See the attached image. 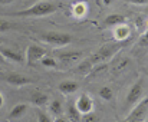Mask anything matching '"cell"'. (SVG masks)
I'll return each instance as SVG.
<instances>
[{"label":"cell","instance_id":"1","mask_svg":"<svg viewBox=\"0 0 148 122\" xmlns=\"http://www.w3.org/2000/svg\"><path fill=\"white\" fill-rule=\"evenodd\" d=\"M58 9H59L58 4L53 3L52 0H40L25 10L14 12L10 16H14V17H43V16L53 14Z\"/></svg>","mask_w":148,"mask_h":122},{"label":"cell","instance_id":"2","mask_svg":"<svg viewBox=\"0 0 148 122\" xmlns=\"http://www.w3.org/2000/svg\"><path fill=\"white\" fill-rule=\"evenodd\" d=\"M122 49V43L121 42H108L103 46H101L98 50L91 55L88 59L91 61L92 65H98V63H106L111 58H114L116 53H119V50Z\"/></svg>","mask_w":148,"mask_h":122},{"label":"cell","instance_id":"3","mask_svg":"<svg viewBox=\"0 0 148 122\" xmlns=\"http://www.w3.org/2000/svg\"><path fill=\"white\" fill-rule=\"evenodd\" d=\"M40 39L48 43L50 46H55V48H63V46H68L71 42H72V36L69 33H65V32H46V33H42L40 35Z\"/></svg>","mask_w":148,"mask_h":122},{"label":"cell","instance_id":"4","mask_svg":"<svg viewBox=\"0 0 148 122\" xmlns=\"http://www.w3.org/2000/svg\"><path fill=\"white\" fill-rule=\"evenodd\" d=\"M143 98H144V80L141 78L131 85V88L125 96V108L131 111Z\"/></svg>","mask_w":148,"mask_h":122},{"label":"cell","instance_id":"5","mask_svg":"<svg viewBox=\"0 0 148 122\" xmlns=\"http://www.w3.org/2000/svg\"><path fill=\"white\" fill-rule=\"evenodd\" d=\"M58 59V63H59V67L66 70V69H71L73 66H76L79 62L84 61V52H62V53H58L55 56Z\"/></svg>","mask_w":148,"mask_h":122},{"label":"cell","instance_id":"6","mask_svg":"<svg viewBox=\"0 0 148 122\" xmlns=\"http://www.w3.org/2000/svg\"><path fill=\"white\" fill-rule=\"evenodd\" d=\"M147 114H148V96H145L130 111V114L125 117V119L128 122H144L147 119Z\"/></svg>","mask_w":148,"mask_h":122},{"label":"cell","instance_id":"7","mask_svg":"<svg viewBox=\"0 0 148 122\" xmlns=\"http://www.w3.org/2000/svg\"><path fill=\"white\" fill-rule=\"evenodd\" d=\"M45 56H48V50L39 45H30L26 49V55H25V61L27 65H35L38 62H40Z\"/></svg>","mask_w":148,"mask_h":122},{"label":"cell","instance_id":"8","mask_svg":"<svg viewBox=\"0 0 148 122\" xmlns=\"http://www.w3.org/2000/svg\"><path fill=\"white\" fill-rule=\"evenodd\" d=\"M75 106L76 109L81 112V115H89L94 112V108H95V104H94V99L91 98V95L88 93H82L78 96L76 102H75Z\"/></svg>","mask_w":148,"mask_h":122},{"label":"cell","instance_id":"9","mask_svg":"<svg viewBox=\"0 0 148 122\" xmlns=\"http://www.w3.org/2000/svg\"><path fill=\"white\" fill-rule=\"evenodd\" d=\"M0 55L4 61L7 62H14V63H22L25 62V56L17 50V49H13L10 46H4V45H0Z\"/></svg>","mask_w":148,"mask_h":122},{"label":"cell","instance_id":"10","mask_svg":"<svg viewBox=\"0 0 148 122\" xmlns=\"http://www.w3.org/2000/svg\"><path fill=\"white\" fill-rule=\"evenodd\" d=\"M6 82L14 88H22V86L33 83V80L30 78H27L26 75H22V73H9L6 76Z\"/></svg>","mask_w":148,"mask_h":122},{"label":"cell","instance_id":"11","mask_svg":"<svg viewBox=\"0 0 148 122\" xmlns=\"http://www.w3.org/2000/svg\"><path fill=\"white\" fill-rule=\"evenodd\" d=\"M112 36H114V40H115V42H121V43H124V42L131 36V27H130L127 23L118 25V26L114 27V30H112Z\"/></svg>","mask_w":148,"mask_h":122},{"label":"cell","instance_id":"12","mask_svg":"<svg viewBox=\"0 0 148 122\" xmlns=\"http://www.w3.org/2000/svg\"><path fill=\"white\" fill-rule=\"evenodd\" d=\"M58 89L60 93L63 95H72L75 93L78 89H79V83L76 80H71V79H66V80H62L59 85H58Z\"/></svg>","mask_w":148,"mask_h":122},{"label":"cell","instance_id":"13","mask_svg":"<svg viewBox=\"0 0 148 122\" xmlns=\"http://www.w3.org/2000/svg\"><path fill=\"white\" fill-rule=\"evenodd\" d=\"M27 109H29V104L20 102V104L14 105V106L10 109V112H9V115H7V119H10V121L19 119V118H22V117H25V115H26Z\"/></svg>","mask_w":148,"mask_h":122},{"label":"cell","instance_id":"14","mask_svg":"<svg viewBox=\"0 0 148 122\" xmlns=\"http://www.w3.org/2000/svg\"><path fill=\"white\" fill-rule=\"evenodd\" d=\"M105 26H109V27H115V26H118V25H122V23H127V19H125V16H122V14H116V13H114V14H108L106 17H105Z\"/></svg>","mask_w":148,"mask_h":122},{"label":"cell","instance_id":"15","mask_svg":"<svg viewBox=\"0 0 148 122\" xmlns=\"http://www.w3.org/2000/svg\"><path fill=\"white\" fill-rule=\"evenodd\" d=\"M48 101H49V96L46 93H43V92L36 91V92H33L30 95V102L33 105H36V106H43V105L48 104Z\"/></svg>","mask_w":148,"mask_h":122},{"label":"cell","instance_id":"16","mask_svg":"<svg viewBox=\"0 0 148 122\" xmlns=\"http://www.w3.org/2000/svg\"><path fill=\"white\" fill-rule=\"evenodd\" d=\"M65 114H66V119L69 122H81L82 121V115H81V112L76 109L75 104H73V105H69V106L66 108Z\"/></svg>","mask_w":148,"mask_h":122},{"label":"cell","instance_id":"17","mask_svg":"<svg viewBox=\"0 0 148 122\" xmlns=\"http://www.w3.org/2000/svg\"><path fill=\"white\" fill-rule=\"evenodd\" d=\"M88 12V4L85 1H76L73 6H72V14L76 17V19H81Z\"/></svg>","mask_w":148,"mask_h":122},{"label":"cell","instance_id":"18","mask_svg":"<svg viewBox=\"0 0 148 122\" xmlns=\"http://www.w3.org/2000/svg\"><path fill=\"white\" fill-rule=\"evenodd\" d=\"M62 112H63V105H62V102H60L59 99L50 101L49 102V114L50 115H53L55 118H58V117L62 115Z\"/></svg>","mask_w":148,"mask_h":122},{"label":"cell","instance_id":"19","mask_svg":"<svg viewBox=\"0 0 148 122\" xmlns=\"http://www.w3.org/2000/svg\"><path fill=\"white\" fill-rule=\"evenodd\" d=\"M108 67H109L108 63H98V65H94V67H92V70H91V73H89L88 76H94V78L101 76L102 73H105V72L108 70Z\"/></svg>","mask_w":148,"mask_h":122},{"label":"cell","instance_id":"20","mask_svg":"<svg viewBox=\"0 0 148 122\" xmlns=\"http://www.w3.org/2000/svg\"><path fill=\"white\" fill-rule=\"evenodd\" d=\"M98 95L101 99H103V101H106V102H109V101L114 99V91H112L109 86H102V88L99 89Z\"/></svg>","mask_w":148,"mask_h":122},{"label":"cell","instance_id":"21","mask_svg":"<svg viewBox=\"0 0 148 122\" xmlns=\"http://www.w3.org/2000/svg\"><path fill=\"white\" fill-rule=\"evenodd\" d=\"M42 66L43 67H48V69H58L59 67V63H58V59L55 56H45L42 61Z\"/></svg>","mask_w":148,"mask_h":122},{"label":"cell","instance_id":"22","mask_svg":"<svg viewBox=\"0 0 148 122\" xmlns=\"http://www.w3.org/2000/svg\"><path fill=\"white\" fill-rule=\"evenodd\" d=\"M130 58H119L118 61H116V65H115V67H114V70L116 72V73H119L121 70H124V69H127L128 67V65H130Z\"/></svg>","mask_w":148,"mask_h":122},{"label":"cell","instance_id":"23","mask_svg":"<svg viewBox=\"0 0 148 122\" xmlns=\"http://www.w3.org/2000/svg\"><path fill=\"white\" fill-rule=\"evenodd\" d=\"M13 27H14V23L13 22H9V20L0 17V33H6V32L12 30Z\"/></svg>","mask_w":148,"mask_h":122},{"label":"cell","instance_id":"24","mask_svg":"<svg viewBox=\"0 0 148 122\" xmlns=\"http://www.w3.org/2000/svg\"><path fill=\"white\" fill-rule=\"evenodd\" d=\"M36 117H38V122H55V119L50 118V114L43 112V111H40V109L36 112Z\"/></svg>","mask_w":148,"mask_h":122},{"label":"cell","instance_id":"25","mask_svg":"<svg viewBox=\"0 0 148 122\" xmlns=\"http://www.w3.org/2000/svg\"><path fill=\"white\" fill-rule=\"evenodd\" d=\"M148 45V29L143 32L141 37H140V46H147Z\"/></svg>","mask_w":148,"mask_h":122},{"label":"cell","instance_id":"26","mask_svg":"<svg viewBox=\"0 0 148 122\" xmlns=\"http://www.w3.org/2000/svg\"><path fill=\"white\" fill-rule=\"evenodd\" d=\"M127 3H131V4H137V6H144L148 4V0H125Z\"/></svg>","mask_w":148,"mask_h":122},{"label":"cell","instance_id":"27","mask_svg":"<svg viewBox=\"0 0 148 122\" xmlns=\"http://www.w3.org/2000/svg\"><path fill=\"white\" fill-rule=\"evenodd\" d=\"M55 122H69L66 118H63V117H58V118H55Z\"/></svg>","mask_w":148,"mask_h":122},{"label":"cell","instance_id":"28","mask_svg":"<svg viewBox=\"0 0 148 122\" xmlns=\"http://www.w3.org/2000/svg\"><path fill=\"white\" fill-rule=\"evenodd\" d=\"M17 0H0V4H10V3H14Z\"/></svg>","mask_w":148,"mask_h":122},{"label":"cell","instance_id":"29","mask_svg":"<svg viewBox=\"0 0 148 122\" xmlns=\"http://www.w3.org/2000/svg\"><path fill=\"white\" fill-rule=\"evenodd\" d=\"M4 105V96H3V93L0 92V108Z\"/></svg>","mask_w":148,"mask_h":122},{"label":"cell","instance_id":"30","mask_svg":"<svg viewBox=\"0 0 148 122\" xmlns=\"http://www.w3.org/2000/svg\"><path fill=\"white\" fill-rule=\"evenodd\" d=\"M102 1H103V4H105V6H109V4H112L115 0H102Z\"/></svg>","mask_w":148,"mask_h":122},{"label":"cell","instance_id":"31","mask_svg":"<svg viewBox=\"0 0 148 122\" xmlns=\"http://www.w3.org/2000/svg\"><path fill=\"white\" fill-rule=\"evenodd\" d=\"M4 63H6V61H4V59L1 58V55H0V65H4Z\"/></svg>","mask_w":148,"mask_h":122},{"label":"cell","instance_id":"32","mask_svg":"<svg viewBox=\"0 0 148 122\" xmlns=\"http://www.w3.org/2000/svg\"><path fill=\"white\" fill-rule=\"evenodd\" d=\"M145 12H147V13H148V6H147V7H145Z\"/></svg>","mask_w":148,"mask_h":122},{"label":"cell","instance_id":"33","mask_svg":"<svg viewBox=\"0 0 148 122\" xmlns=\"http://www.w3.org/2000/svg\"><path fill=\"white\" fill-rule=\"evenodd\" d=\"M122 122H128V121H127V119H124V121H122Z\"/></svg>","mask_w":148,"mask_h":122},{"label":"cell","instance_id":"34","mask_svg":"<svg viewBox=\"0 0 148 122\" xmlns=\"http://www.w3.org/2000/svg\"><path fill=\"white\" fill-rule=\"evenodd\" d=\"M144 122H148V118H147V119H145V121H144Z\"/></svg>","mask_w":148,"mask_h":122},{"label":"cell","instance_id":"35","mask_svg":"<svg viewBox=\"0 0 148 122\" xmlns=\"http://www.w3.org/2000/svg\"><path fill=\"white\" fill-rule=\"evenodd\" d=\"M147 76H148V72H147Z\"/></svg>","mask_w":148,"mask_h":122}]
</instances>
